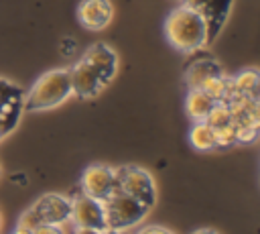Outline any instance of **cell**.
<instances>
[{
    "instance_id": "ffe728a7",
    "label": "cell",
    "mask_w": 260,
    "mask_h": 234,
    "mask_svg": "<svg viewBox=\"0 0 260 234\" xmlns=\"http://www.w3.org/2000/svg\"><path fill=\"white\" fill-rule=\"evenodd\" d=\"M41 224V218L37 214V210L30 206L26 212H22V216L16 222V232H35V228Z\"/></svg>"
},
{
    "instance_id": "d6986e66",
    "label": "cell",
    "mask_w": 260,
    "mask_h": 234,
    "mask_svg": "<svg viewBox=\"0 0 260 234\" xmlns=\"http://www.w3.org/2000/svg\"><path fill=\"white\" fill-rule=\"evenodd\" d=\"M213 132H215L217 147H232V144H236V124L234 122L217 126V128H213Z\"/></svg>"
},
{
    "instance_id": "5b68a950",
    "label": "cell",
    "mask_w": 260,
    "mask_h": 234,
    "mask_svg": "<svg viewBox=\"0 0 260 234\" xmlns=\"http://www.w3.org/2000/svg\"><path fill=\"white\" fill-rule=\"evenodd\" d=\"M69 220L81 232H106L108 230L102 201L91 197V195H85L83 191L77 193L71 199V216H69Z\"/></svg>"
},
{
    "instance_id": "8992f818",
    "label": "cell",
    "mask_w": 260,
    "mask_h": 234,
    "mask_svg": "<svg viewBox=\"0 0 260 234\" xmlns=\"http://www.w3.org/2000/svg\"><path fill=\"white\" fill-rule=\"evenodd\" d=\"M22 112L24 92L16 83L0 77V140L16 128Z\"/></svg>"
},
{
    "instance_id": "8fae6325",
    "label": "cell",
    "mask_w": 260,
    "mask_h": 234,
    "mask_svg": "<svg viewBox=\"0 0 260 234\" xmlns=\"http://www.w3.org/2000/svg\"><path fill=\"white\" fill-rule=\"evenodd\" d=\"M81 59H83L89 67H93L106 83H110V81L114 79L116 69H118V55H116V51H114L112 47H108L106 43H95V45L87 47V49L83 51Z\"/></svg>"
},
{
    "instance_id": "7c38bea8",
    "label": "cell",
    "mask_w": 260,
    "mask_h": 234,
    "mask_svg": "<svg viewBox=\"0 0 260 234\" xmlns=\"http://www.w3.org/2000/svg\"><path fill=\"white\" fill-rule=\"evenodd\" d=\"M232 112V122L236 126H260V104L254 96L236 94L228 102Z\"/></svg>"
},
{
    "instance_id": "603a6c76",
    "label": "cell",
    "mask_w": 260,
    "mask_h": 234,
    "mask_svg": "<svg viewBox=\"0 0 260 234\" xmlns=\"http://www.w3.org/2000/svg\"><path fill=\"white\" fill-rule=\"evenodd\" d=\"M73 49H75V43H73V39H65V41L61 43V51L69 53V51H73Z\"/></svg>"
},
{
    "instance_id": "52a82bcc",
    "label": "cell",
    "mask_w": 260,
    "mask_h": 234,
    "mask_svg": "<svg viewBox=\"0 0 260 234\" xmlns=\"http://www.w3.org/2000/svg\"><path fill=\"white\" fill-rule=\"evenodd\" d=\"M69 79H71V92L83 100L98 96L108 85L100 77V73L93 67H89L83 59H79L73 67H69Z\"/></svg>"
},
{
    "instance_id": "4fadbf2b",
    "label": "cell",
    "mask_w": 260,
    "mask_h": 234,
    "mask_svg": "<svg viewBox=\"0 0 260 234\" xmlns=\"http://www.w3.org/2000/svg\"><path fill=\"white\" fill-rule=\"evenodd\" d=\"M230 6H232V0H205L203 6L199 8V12L205 20V28H207V43L219 35V31L230 14Z\"/></svg>"
},
{
    "instance_id": "9a60e30c",
    "label": "cell",
    "mask_w": 260,
    "mask_h": 234,
    "mask_svg": "<svg viewBox=\"0 0 260 234\" xmlns=\"http://www.w3.org/2000/svg\"><path fill=\"white\" fill-rule=\"evenodd\" d=\"M213 104H215V102H213L201 87H189L187 98H185V112H187V116H189L193 122L205 120V116H207V112L211 110Z\"/></svg>"
},
{
    "instance_id": "30bf717a",
    "label": "cell",
    "mask_w": 260,
    "mask_h": 234,
    "mask_svg": "<svg viewBox=\"0 0 260 234\" xmlns=\"http://www.w3.org/2000/svg\"><path fill=\"white\" fill-rule=\"evenodd\" d=\"M114 14L110 0H81L77 6V20L87 31H102L110 24Z\"/></svg>"
},
{
    "instance_id": "ac0fdd59",
    "label": "cell",
    "mask_w": 260,
    "mask_h": 234,
    "mask_svg": "<svg viewBox=\"0 0 260 234\" xmlns=\"http://www.w3.org/2000/svg\"><path fill=\"white\" fill-rule=\"evenodd\" d=\"M205 122H207L211 128H217V126H223V124L232 122V112H230V106H228L225 102H215V104L211 106V110L207 112Z\"/></svg>"
},
{
    "instance_id": "277c9868",
    "label": "cell",
    "mask_w": 260,
    "mask_h": 234,
    "mask_svg": "<svg viewBox=\"0 0 260 234\" xmlns=\"http://www.w3.org/2000/svg\"><path fill=\"white\" fill-rule=\"evenodd\" d=\"M114 175H116V187H120L122 191L130 193L132 197H136L138 201L146 203L148 208L154 206V201H156V185H154L152 175L146 169L136 167V165H124V167L114 169Z\"/></svg>"
},
{
    "instance_id": "2e32d148",
    "label": "cell",
    "mask_w": 260,
    "mask_h": 234,
    "mask_svg": "<svg viewBox=\"0 0 260 234\" xmlns=\"http://www.w3.org/2000/svg\"><path fill=\"white\" fill-rule=\"evenodd\" d=\"M189 142H191V147L197 149V151H211V149L217 147V142H215V132H213V128H211L205 120L193 122V126H191V130H189Z\"/></svg>"
},
{
    "instance_id": "e0dca14e",
    "label": "cell",
    "mask_w": 260,
    "mask_h": 234,
    "mask_svg": "<svg viewBox=\"0 0 260 234\" xmlns=\"http://www.w3.org/2000/svg\"><path fill=\"white\" fill-rule=\"evenodd\" d=\"M232 83H234V90H236L238 94L258 98L260 77H258V71H256V69H246V71H240L238 75H234V77H232Z\"/></svg>"
},
{
    "instance_id": "44dd1931",
    "label": "cell",
    "mask_w": 260,
    "mask_h": 234,
    "mask_svg": "<svg viewBox=\"0 0 260 234\" xmlns=\"http://www.w3.org/2000/svg\"><path fill=\"white\" fill-rule=\"evenodd\" d=\"M260 126H236V144H252L258 138Z\"/></svg>"
},
{
    "instance_id": "7402d4cb",
    "label": "cell",
    "mask_w": 260,
    "mask_h": 234,
    "mask_svg": "<svg viewBox=\"0 0 260 234\" xmlns=\"http://www.w3.org/2000/svg\"><path fill=\"white\" fill-rule=\"evenodd\" d=\"M140 232H142V234H148V232H160V234H171V230H167V228H162V226H146V228H142Z\"/></svg>"
},
{
    "instance_id": "ba28073f",
    "label": "cell",
    "mask_w": 260,
    "mask_h": 234,
    "mask_svg": "<svg viewBox=\"0 0 260 234\" xmlns=\"http://www.w3.org/2000/svg\"><path fill=\"white\" fill-rule=\"evenodd\" d=\"M79 187L85 195H91V197L102 201L116 187L114 169H110L108 165H89L81 175V185Z\"/></svg>"
},
{
    "instance_id": "6da1fadb",
    "label": "cell",
    "mask_w": 260,
    "mask_h": 234,
    "mask_svg": "<svg viewBox=\"0 0 260 234\" xmlns=\"http://www.w3.org/2000/svg\"><path fill=\"white\" fill-rule=\"evenodd\" d=\"M165 37L181 53H193L201 49L207 45V28L201 12L185 4L173 8L165 20Z\"/></svg>"
},
{
    "instance_id": "cb8c5ba5",
    "label": "cell",
    "mask_w": 260,
    "mask_h": 234,
    "mask_svg": "<svg viewBox=\"0 0 260 234\" xmlns=\"http://www.w3.org/2000/svg\"><path fill=\"white\" fill-rule=\"evenodd\" d=\"M203 2H205V0H183V4H185V6L195 8V10H199V8L203 6Z\"/></svg>"
},
{
    "instance_id": "5bb4252c",
    "label": "cell",
    "mask_w": 260,
    "mask_h": 234,
    "mask_svg": "<svg viewBox=\"0 0 260 234\" xmlns=\"http://www.w3.org/2000/svg\"><path fill=\"white\" fill-rule=\"evenodd\" d=\"M219 73H223V69L213 57H199L187 67L185 83H187V87H201L205 79L219 75Z\"/></svg>"
},
{
    "instance_id": "3957f363",
    "label": "cell",
    "mask_w": 260,
    "mask_h": 234,
    "mask_svg": "<svg viewBox=\"0 0 260 234\" xmlns=\"http://www.w3.org/2000/svg\"><path fill=\"white\" fill-rule=\"evenodd\" d=\"M102 206H104V216H106V228L114 230V232L134 228L150 212V208L146 203L138 201L136 197L122 191L120 187H114L102 199Z\"/></svg>"
},
{
    "instance_id": "7a4b0ae2",
    "label": "cell",
    "mask_w": 260,
    "mask_h": 234,
    "mask_svg": "<svg viewBox=\"0 0 260 234\" xmlns=\"http://www.w3.org/2000/svg\"><path fill=\"white\" fill-rule=\"evenodd\" d=\"M71 79L69 69H51L43 73L32 87L24 94V110H49L63 104L71 96Z\"/></svg>"
},
{
    "instance_id": "9c48e42d",
    "label": "cell",
    "mask_w": 260,
    "mask_h": 234,
    "mask_svg": "<svg viewBox=\"0 0 260 234\" xmlns=\"http://www.w3.org/2000/svg\"><path fill=\"white\" fill-rule=\"evenodd\" d=\"M32 208L37 210L41 222L55 224L61 228L65 222H69L71 216V199H67L61 193H45L32 203Z\"/></svg>"
}]
</instances>
